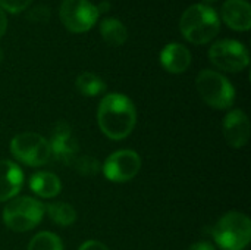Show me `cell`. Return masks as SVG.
I'll use <instances>...</instances> for the list:
<instances>
[{
  "instance_id": "cell-22",
  "label": "cell",
  "mask_w": 251,
  "mask_h": 250,
  "mask_svg": "<svg viewBox=\"0 0 251 250\" xmlns=\"http://www.w3.org/2000/svg\"><path fill=\"white\" fill-rule=\"evenodd\" d=\"M49 18V10L46 9V6H35L31 12H29V19L40 22V21H47Z\"/></svg>"
},
{
  "instance_id": "cell-17",
  "label": "cell",
  "mask_w": 251,
  "mask_h": 250,
  "mask_svg": "<svg viewBox=\"0 0 251 250\" xmlns=\"http://www.w3.org/2000/svg\"><path fill=\"white\" fill-rule=\"evenodd\" d=\"M44 215L59 227H69L76 221V211L65 202H51L44 205Z\"/></svg>"
},
{
  "instance_id": "cell-24",
  "label": "cell",
  "mask_w": 251,
  "mask_h": 250,
  "mask_svg": "<svg viewBox=\"0 0 251 250\" xmlns=\"http://www.w3.org/2000/svg\"><path fill=\"white\" fill-rule=\"evenodd\" d=\"M187 250H215V246L209 242H197L191 245Z\"/></svg>"
},
{
  "instance_id": "cell-10",
  "label": "cell",
  "mask_w": 251,
  "mask_h": 250,
  "mask_svg": "<svg viewBox=\"0 0 251 250\" xmlns=\"http://www.w3.org/2000/svg\"><path fill=\"white\" fill-rule=\"evenodd\" d=\"M49 144L51 156H54L57 161L63 162L68 167H72L75 159L79 156V146L72 134V128L63 121L54 125Z\"/></svg>"
},
{
  "instance_id": "cell-26",
  "label": "cell",
  "mask_w": 251,
  "mask_h": 250,
  "mask_svg": "<svg viewBox=\"0 0 251 250\" xmlns=\"http://www.w3.org/2000/svg\"><path fill=\"white\" fill-rule=\"evenodd\" d=\"M97 7V12H99V15L100 13H104V12H107L109 10V7H110V3L109 1H101L99 6H96Z\"/></svg>"
},
{
  "instance_id": "cell-15",
  "label": "cell",
  "mask_w": 251,
  "mask_h": 250,
  "mask_svg": "<svg viewBox=\"0 0 251 250\" xmlns=\"http://www.w3.org/2000/svg\"><path fill=\"white\" fill-rule=\"evenodd\" d=\"M28 186L31 192L41 199H53L62 190V183L59 177L49 171H40L32 174Z\"/></svg>"
},
{
  "instance_id": "cell-3",
  "label": "cell",
  "mask_w": 251,
  "mask_h": 250,
  "mask_svg": "<svg viewBox=\"0 0 251 250\" xmlns=\"http://www.w3.org/2000/svg\"><path fill=\"white\" fill-rule=\"evenodd\" d=\"M213 240L222 250H244L251 242L250 218L237 211L225 214L213 227Z\"/></svg>"
},
{
  "instance_id": "cell-13",
  "label": "cell",
  "mask_w": 251,
  "mask_h": 250,
  "mask_svg": "<svg viewBox=\"0 0 251 250\" xmlns=\"http://www.w3.org/2000/svg\"><path fill=\"white\" fill-rule=\"evenodd\" d=\"M221 16L234 31H249L251 27V7L247 0H226Z\"/></svg>"
},
{
  "instance_id": "cell-8",
  "label": "cell",
  "mask_w": 251,
  "mask_h": 250,
  "mask_svg": "<svg viewBox=\"0 0 251 250\" xmlns=\"http://www.w3.org/2000/svg\"><path fill=\"white\" fill-rule=\"evenodd\" d=\"M210 62L225 72H241L250 63L247 47L237 40H221L209 49Z\"/></svg>"
},
{
  "instance_id": "cell-2",
  "label": "cell",
  "mask_w": 251,
  "mask_h": 250,
  "mask_svg": "<svg viewBox=\"0 0 251 250\" xmlns=\"http://www.w3.org/2000/svg\"><path fill=\"white\" fill-rule=\"evenodd\" d=\"M179 29L184 38L193 44L210 43L221 29V19L218 12L204 3L190 6L181 16Z\"/></svg>"
},
{
  "instance_id": "cell-28",
  "label": "cell",
  "mask_w": 251,
  "mask_h": 250,
  "mask_svg": "<svg viewBox=\"0 0 251 250\" xmlns=\"http://www.w3.org/2000/svg\"><path fill=\"white\" fill-rule=\"evenodd\" d=\"M1 60H3V50H1V47H0V63H1Z\"/></svg>"
},
{
  "instance_id": "cell-1",
  "label": "cell",
  "mask_w": 251,
  "mask_h": 250,
  "mask_svg": "<svg viewBox=\"0 0 251 250\" xmlns=\"http://www.w3.org/2000/svg\"><path fill=\"white\" fill-rule=\"evenodd\" d=\"M97 124L110 140H124L135 128L137 109L134 102L121 93L106 94L97 109Z\"/></svg>"
},
{
  "instance_id": "cell-4",
  "label": "cell",
  "mask_w": 251,
  "mask_h": 250,
  "mask_svg": "<svg viewBox=\"0 0 251 250\" xmlns=\"http://www.w3.org/2000/svg\"><path fill=\"white\" fill-rule=\"evenodd\" d=\"M44 218V205L35 197L21 196L7 202L3 209L4 225L16 233L34 230Z\"/></svg>"
},
{
  "instance_id": "cell-25",
  "label": "cell",
  "mask_w": 251,
  "mask_h": 250,
  "mask_svg": "<svg viewBox=\"0 0 251 250\" xmlns=\"http://www.w3.org/2000/svg\"><path fill=\"white\" fill-rule=\"evenodd\" d=\"M6 28H7V18H6V13H4V10L0 7V38L4 35V32H6Z\"/></svg>"
},
{
  "instance_id": "cell-21",
  "label": "cell",
  "mask_w": 251,
  "mask_h": 250,
  "mask_svg": "<svg viewBox=\"0 0 251 250\" xmlns=\"http://www.w3.org/2000/svg\"><path fill=\"white\" fill-rule=\"evenodd\" d=\"M32 0H0V7L9 13H21L29 7Z\"/></svg>"
},
{
  "instance_id": "cell-11",
  "label": "cell",
  "mask_w": 251,
  "mask_h": 250,
  "mask_svg": "<svg viewBox=\"0 0 251 250\" xmlns=\"http://www.w3.org/2000/svg\"><path fill=\"white\" fill-rule=\"evenodd\" d=\"M224 137L231 147L241 149L250 140V119L241 109L229 111L224 118Z\"/></svg>"
},
{
  "instance_id": "cell-14",
  "label": "cell",
  "mask_w": 251,
  "mask_h": 250,
  "mask_svg": "<svg viewBox=\"0 0 251 250\" xmlns=\"http://www.w3.org/2000/svg\"><path fill=\"white\" fill-rule=\"evenodd\" d=\"M191 52L181 43H169L160 52V63L171 74H182L191 65Z\"/></svg>"
},
{
  "instance_id": "cell-23",
  "label": "cell",
  "mask_w": 251,
  "mask_h": 250,
  "mask_svg": "<svg viewBox=\"0 0 251 250\" xmlns=\"http://www.w3.org/2000/svg\"><path fill=\"white\" fill-rule=\"evenodd\" d=\"M78 250H109V248L97 240H88V242L82 243Z\"/></svg>"
},
{
  "instance_id": "cell-20",
  "label": "cell",
  "mask_w": 251,
  "mask_h": 250,
  "mask_svg": "<svg viewBox=\"0 0 251 250\" xmlns=\"http://www.w3.org/2000/svg\"><path fill=\"white\" fill-rule=\"evenodd\" d=\"M72 168H75L81 175L93 177L100 171V164L94 156L90 155H79L75 162L72 164Z\"/></svg>"
},
{
  "instance_id": "cell-12",
  "label": "cell",
  "mask_w": 251,
  "mask_h": 250,
  "mask_svg": "<svg viewBox=\"0 0 251 250\" xmlns=\"http://www.w3.org/2000/svg\"><path fill=\"white\" fill-rule=\"evenodd\" d=\"M24 186L22 169L9 159L0 161V203L9 202L21 192Z\"/></svg>"
},
{
  "instance_id": "cell-27",
  "label": "cell",
  "mask_w": 251,
  "mask_h": 250,
  "mask_svg": "<svg viewBox=\"0 0 251 250\" xmlns=\"http://www.w3.org/2000/svg\"><path fill=\"white\" fill-rule=\"evenodd\" d=\"M203 1H204V4H209V3H215L218 0H203Z\"/></svg>"
},
{
  "instance_id": "cell-16",
  "label": "cell",
  "mask_w": 251,
  "mask_h": 250,
  "mask_svg": "<svg viewBox=\"0 0 251 250\" xmlns=\"http://www.w3.org/2000/svg\"><path fill=\"white\" fill-rule=\"evenodd\" d=\"M100 34L109 46H122L128 38L126 27L116 18H104L100 22Z\"/></svg>"
},
{
  "instance_id": "cell-7",
  "label": "cell",
  "mask_w": 251,
  "mask_h": 250,
  "mask_svg": "<svg viewBox=\"0 0 251 250\" xmlns=\"http://www.w3.org/2000/svg\"><path fill=\"white\" fill-rule=\"evenodd\" d=\"M59 18L68 31L82 34L96 25L99 12L90 0H63L60 3Z\"/></svg>"
},
{
  "instance_id": "cell-9",
  "label": "cell",
  "mask_w": 251,
  "mask_h": 250,
  "mask_svg": "<svg viewBox=\"0 0 251 250\" xmlns=\"http://www.w3.org/2000/svg\"><path fill=\"white\" fill-rule=\"evenodd\" d=\"M141 169V158L135 150L122 149L113 152L103 164L101 171L112 183H126L137 177Z\"/></svg>"
},
{
  "instance_id": "cell-18",
  "label": "cell",
  "mask_w": 251,
  "mask_h": 250,
  "mask_svg": "<svg viewBox=\"0 0 251 250\" xmlns=\"http://www.w3.org/2000/svg\"><path fill=\"white\" fill-rule=\"evenodd\" d=\"M76 90L85 97H96L106 91V83L94 72H82L75 80Z\"/></svg>"
},
{
  "instance_id": "cell-19",
  "label": "cell",
  "mask_w": 251,
  "mask_h": 250,
  "mask_svg": "<svg viewBox=\"0 0 251 250\" xmlns=\"http://www.w3.org/2000/svg\"><path fill=\"white\" fill-rule=\"evenodd\" d=\"M26 250H63V243L57 234L41 231L31 239Z\"/></svg>"
},
{
  "instance_id": "cell-5",
  "label": "cell",
  "mask_w": 251,
  "mask_h": 250,
  "mask_svg": "<svg viewBox=\"0 0 251 250\" xmlns=\"http://www.w3.org/2000/svg\"><path fill=\"white\" fill-rule=\"evenodd\" d=\"M196 87L200 97L213 109H229L235 102V88L232 83L213 69H203L196 78Z\"/></svg>"
},
{
  "instance_id": "cell-6",
  "label": "cell",
  "mask_w": 251,
  "mask_h": 250,
  "mask_svg": "<svg viewBox=\"0 0 251 250\" xmlns=\"http://www.w3.org/2000/svg\"><path fill=\"white\" fill-rule=\"evenodd\" d=\"M12 156L28 167H41L51 159V150L49 140L37 133H21L10 141Z\"/></svg>"
}]
</instances>
